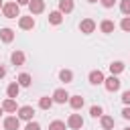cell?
Returning <instances> with one entry per match:
<instances>
[{"mask_svg":"<svg viewBox=\"0 0 130 130\" xmlns=\"http://www.w3.org/2000/svg\"><path fill=\"white\" fill-rule=\"evenodd\" d=\"M67 126H69L71 130H79V128H83V118H81L79 114H71V116L67 118Z\"/></svg>","mask_w":130,"mask_h":130,"instance_id":"cell-4","label":"cell"},{"mask_svg":"<svg viewBox=\"0 0 130 130\" xmlns=\"http://www.w3.org/2000/svg\"><path fill=\"white\" fill-rule=\"evenodd\" d=\"M53 104H55V102H53V98H49V95H45V98L39 100V108H41V110H51Z\"/></svg>","mask_w":130,"mask_h":130,"instance_id":"cell-23","label":"cell"},{"mask_svg":"<svg viewBox=\"0 0 130 130\" xmlns=\"http://www.w3.org/2000/svg\"><path fill=\"white\" fill-rule=\"evenodd\" d=\"M120 79H118V75H110V77H106V81H104V85H106V89L108 91H118L120 89Z\"/></svg>","mask_w":130,"mask_h":130,"instance_id":"cell-2","label":"cell"},{"mask_svg":"<svg viewBox=\"0 0 130 130\" xmlns=\"http://www.w3.org/2000/svg\"><path fill=\"white\" fill-rule=\"evenodd\" d=\"M122 116H124L126 120H130V106H126V108L122 110Z\"/></svg>","mask_w":130,"mask_h":130,"instance_id":"cell-31","label":"cell"},{"mask_svg":"<svg viewBox=\"0 0 130 130\" xmlns=\"http://www.w3.org/2000/svg\"><path fill=\"white\" fill-rule=\"evenodd\" d=\"M120 10H122V14L130 16V0H122L120 2Z\"/></svg>","mask_w":130,"mask_h":130,"instance_id":"cell-26","label":"cell"},{"mask_svg":"<svg viewBox=\"0 0 130 130\" xmlns=\"http://www.w3.org/2000/svg\"><path fill=\"white\" fill-rule=\"evenodd\" d=\"M2 6H4V2H2V0H0V8H2Z\"/></svg>","mask_w":130,"mask_h":130,"instance_id":"cell-36","label":"cell"},{"mask_svg":"<svg viewBox=\"0 0 130 130\" xmlns=\"http://www.w3.org/2000/svg\"><path fill=\"white\" fill-rule=\"evenodd\" d=\"M89 114H91L93 118H102V116H104V110H102V106H91V108H89Z\"/></svg>","mask_w":130,"mask_h":130,"instance_id":"cell-24","label":"cell"},{"mask_svg":"<svg viewBox=\"0 0 130 130\" xmlns=\"http://www.w3.org/2000/svg\"><path fill=\"white\" fill-rule=\"evenodd\" d=\"M49 22L55 24V26L61 24V22H63V12H61V10H53V12H49Z\"/></svg>","mask_w":130,"mask_h":130,"instance_id":"cell-15","label":"cell"},{"mask_svg":"<svg viewBox=\"0 0 130 130\" xmlns=\"http://www.w3.org/2000/svg\"><path fill=\"white\" fill-rule=\"evenodd\" d=\"M18 26H20L22 30H32V28H35V18H32V14H30V16H18Z\"/></svg>","mask_w":130,"mask_h":130,"instance_id":"cell-6","label":"cell"},{"mask_svg":"<svg viewBox=\"0 0 130 130\" xmlns=\"http://www.w3.org/2000/svg\"><path fill=\"white\" fill-rule=\"evenodd\" d=\"M51 98H53V102H55V104H65V102H69V93H67V91H65L63 87L55 89Z\"/></svg>","mask_w":130,"mask_h":130,"instance_id":"cell-9","label":"cell"},{"mask_svg":"<svg viewBox=\"0 0 130 130\" xmlns=\"http://www.w3.org/2000/svg\"><path fill=\"white\" fill-rule=\"evenodd\" d=\"M20 128V118L18 116H6L4 118V130H18Z\"/></svg>","mask_w":130,"mask_h":130,"instance_id":"cell-5","label":"cell"},{"mask_svg":"<svg viewBox=\"0 0 130 130\" xmlns=\"http://www.w3.org/2000/svg\"><path fill=\"white\" fill-rule=\"evenodd\" d=\"M87 2H91V4H93V2H98V0H87Z\"/></svg>","mask_w":130,"mask_h":130,"instance_id":"cell-35","label":"cell"},{"mask_svg":"<svg viewBox=\"0 0 130 130\" xmlns=\"http://www.w3.org/2000/svg\"><path fill=\"white\" fill-rule=\"evenodd\" d=\"M122 102H124L126 106H130V89H126V91L122 93Z\"/></svg>","mask_w":130,"mask_h":130,"instance_id":"cell-29","label":"cell"},{"mask_svg":"<svg viewBox=\"0 0 130 130\" xmlns=\"http://www.w3.org/2000/svg\"><path fill=\"white\" fill-rule=\"evenodd\" d=\"M89 83L91 85H102L104 81H106V77H104V73L100 71V69H93V71H89Z\"/></svg>","mask_w":130,"mask_h":130,"instance_id":"cell-8","label":"cell"},{"mask_svg":"<svg viewBox=\"0 0 130 130\" xmlns=\"http://www.w3.org/2000/svg\"><path fill=\"white\" fill-rule=\"evenodd\" d=\"M120 28H122L124 32H130V16H124V18H122V22H120Z\"/></svg>","mask_w":130,"mask_h":130,"instance_id":"cell-27","label":"cell"},{"mask_svg":"<svg viewBox=\"0 0 130 130\" xmlns=\"http://www.w3.org/2000/svg\"><path fill=\"white\" fill-rule=\"evenodd\" d=\"M24 130H41V124H39V122H35V120H30V122H26Z\"/></svg>","mask_w":130,"mask_h":130,"instance_id":"cell-28","label":"cell"},{"mask_svg":"<svg viewBox=\"0 0 130 130\" xmlns=\"http://www.w3.org/2000/svg\"><path fill=\"white\" fill-rule=\"evenodd\" d=\"M2 108H4V112H18V108H16V100L14 98H6L4 102H2Z\"/></svg>","mask_w":130,"mask_h":130,"instance_id":"cell-14","label":"cell"},{"mask_svg":"<svg viewBox=\"0 0 130 130\" xmlns=\"http://www.w3.org/2000/svg\"><path fill=\"white\" fill-rule=\"evenodd\" d=\"M16 2H18L20 6H28V2H30V0H16Z\"/></svg>","mask_w":130,"mask_h":130,"instance_id":"cell-32","label":"cell"},{"mask_svg":"<svg viewBox=\"0 0 130 130\" xmlns=\"http://www.w3.org/2000/svg\"><path fill=\"white\" fill-rule=\"evenodd\" d=\"M28 10H30V14H41L45 10V0H30Z\"/></svg>","mask_w":130,"mask_h":130,"instance_id":"cell-10","label":"cell"},{"mask_svg":"<svg viewBox=\"0 0 130 130\" xmlns=\"http://www.w3.org/2000/svg\"><path fill=\"white\" fill-rule=\"evenodd\" d=\"M4 75H6V69H4V67H2V65H0V79H2V77H4Z\"/></svg>","mask_w":130,"mask_h":130,"instance_id":"cell-33","label":"cell"},{"mask_svg":"<svg viewBox=\"0 0 130 130\" xmlns=\"http://www.w3.org/2000/svg\"><path fill=\"white\" fill-rule=\"evenodd\" d=\"M83 104H85V102H83L81 95H69V106H71L73 110H81Z\"/></svg>","mask_w":130,"mask_h":130,"instance_id":"cell-17","label":"cell"},{"mask_svg":"<svg viewBox=\"0 0 130 130\" xmlns=\"http://www.w3.org/2000/svg\"><path fill=\"white\" fill-rule=\"evenodd\" d=\"M49 130H65V122H61V120H53V122L49 124Z\"/></svg>","mask_w":130,"mask_h":130,"instance_id":"cell-25","label":"cell"},{"mask_svg":"<svg viewBox=\"0 0 130 130\" xmlns=\"http://www.w3.org/2000/svg\"><path fill=\"white\" fill-rule=\"evenodd\" d=\"M100 2H102V6H104V8H112V6L116 4V0H100Z\"/></svg>","mask_w":130,"mask_h":130,"instance_id":"cell-30","label":"cell"},{"mask_svg":"<svg viewBox=\"0 0 130 130\" xmlns=\"http://www.w3.org/2000/svg\"><path fill=\"white\" fill-rule=\"evenodd\" d=\"M32 116H35V108H32V106H20V108H18V118H20V120L30 122Z\"/></svg>","mask_w":130,"mask_h":130,"instance_id":"cell-3","label":"cell"},{"mask_svg":"<svg viewBox=\"0 0 130 130\" xmlns=\"http://www.w3.org/2000/svg\"><path fill=\"white\" fill-rule=\"evenodd\" d=\"M124 130H130V128H124Z\"/></svg>","mask_w":130,"mask_h":130,"instance_id":"cell-37","label":"cell"},{"mask_svg":"<svg viewBox=\"0 0 130 130\" xmlns=\"http://www.w3.org/2000/svg\"><path fill=\"white\" fill-rule=\"evenodd\" d=\"M18 93H20V83H18V81H12V83L6 87V95L16 100V98H18Z\"/></svg>","mask_w":130,"mask_h":130,"instance_id":"cell-13","label":"cell"},{"mask_svg":"<svg viewBox=\"0 0 130 130\" xmlns=\"http://www.w3.org/2000/svg\"><path fill=\"white\" fill-rule=\"evenodd\" d=\"M0 41L2 43H12L14 41V30L8 28V26L6 28H0Z\"/></svg>","mask_w":130,"mask_h":130,"instance_id":"cell-11","label":"cell"},{"mask_svg":"<svg viewBox=\"0 0 130 130\" xmlns=\"http://www.w3.org/2000/svg\"><path fill=\"white\" fill-rule=\"evenodd\" d=\"M124 71V63L122 61H112L110 63V73L112 75H118V73H122Z\"/></svg>","mask_w":130,"mask_h":130,"instance_id":"cell-20","label":"cell"},{"mask_svg":"<svg viewBox=\"0 0 130 130\" xmlns=\"http://www.w3.org/2000/svg\"><path fill=\"white\" fill-rule=\"evenodd\" d=\"M2 114H4V108H2V106H0V116H2Z\"/></svg>","mask_w":130,"mask_h":130,"instance_id":"cell-34","label":"cell"},{"mask_svg":"<svg viewBox=\"0 0 130 130\" xmlns=\"http://www.w3.org/2000/svg\"><path fill=\"white\" fill-rule=\"evenodd\" d=\"M100 124H102V128H104V130H112V128H114V118L104 114V116L100 118Z\"/></svg>","mask_w":130,"mask_h":130,"instance_id":"cell-18","label":"cell"},{"mask_svg":"<svg viewBox=\"0 0 130 130\" xmlns=\"http://www.w3.org/2000/svg\"><path fill=\"white\" fill-rule=\"evenodd\" d=\"M59 10L63 14H69L73 10V0H59Z\"/></svg>","mask_w":130,"mask_h":130,"instance_id":"cell-19","label":"cell"},{"mask_svg":"<svg viewBox=\"0 0 130 130\" xmlns=\"http://www.w3.org/2000/svg\"><path fill=\"white\" fill-rule=\"evenodd\" d=\"M114 20H110V18H106V20H102L100 22V30L102 32H106V35H110V32H114Z\"/></svg>","mask_w":130,"mask_h":130,"instance_id":"cell-16","label":"cell"},{"mask_svg":"<svg viewBox=\"0 0 130 130\" xmlns=\"http://www.w3.org/2000/svg\"><path fill=\"white\" fill-rule=\"evenodd\" d=\"M24 53L22 51H12V55H10V61H12V65H16V67H20V65H24Z\"/></svg>","mask_w":130,"mask_h":130,"instance_id":"cell-12","label":"cell"},{"mask_svg":"<svg viewBox=\"0 0 130 130\" xmlns=\"http://www.w3.org/2000/svg\"><path fill=\"white\" fill-rule=\"evenodd\" d=\"M59 79H61L63 83L73 81V71H71V69H61V71H59Z\"/></svg>","mask_w":130,"mask_h":130,"instance_id":"cell-21","label":"cell"},{"mask_svg":"<svg viewBox=\"0 0 130 130\" xmlns=\"http://www.w3.org/2000/svg\"><path fill=\"white\" fill-rule=\"evenodd\" d=\"M18 83H20V87H28L30 83H32V77L28 75V73H20L18 75V79H16Z\"/></svg>","mask_w":130,"mask_h":130,"instance_id":"cell-22","label":"cell"},{"mask_svg":"<svg viewBox=\"0 0 130 130\" xmlns=\"http://www.w3.org/2000/svg\"><path fill=\"white\" fill-rule=\"evenodd\" d=\"M2 14H4V18H16V16H20V4L18 2H6L2 6Z\"/></svg>","mask_w":130,"mask_h":130,"instance_id":"cell-1","label":"cell"},{"mask_svg":"<svg viewBox=\"0 0 130 130\" xmlns=\"http://www.w3.org/2000/svg\"><path fill=\"white\" fill-rule=\"evenodd\" d=\"M79 30H81L83 35H91V32L95 30V22H93L91 18H83V20L79 22Z\"/></svg>","mask_w":130,"mask_h":130,"instance_id":"cell-7","label":"cell"}]
</instances>
